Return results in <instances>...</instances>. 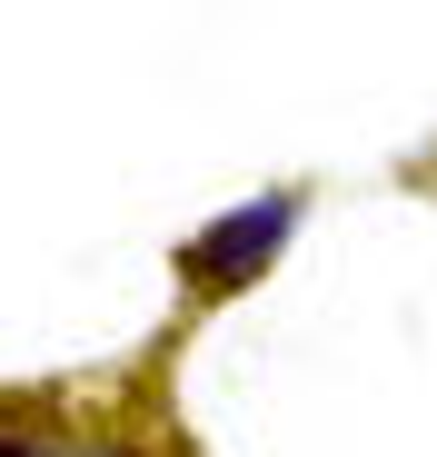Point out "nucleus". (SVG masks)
Returning <instances> with one entry per match:
<instances>
[{
    "label": "nucleus",
    "instance_id": "1",
    "mask_svg": "<svg viewBox=\"0 0 437 457\" xmlns=\"http://www.w3.org/2000/svg\"><path fill=\"white\" fill-rule=\"evenodd\" d=\"M278 239H288V199H259V209H239L229 228H209V239L189 249V269H199V278H249Z\"/></svg>",
    "mask_w": 437,
    "mask_h": 457
},
{
    "label": "nucleus",
    "instance_id": "2",
    "mask_svg": "<svg viewBox=\"0 0 437 457\" xmlns=\"http://www.w3.org/2000/svg\"><path fill=\"white\" fill-rule=\"evenodd\" d=\"M0 457H40V447H0Z\"/></svg>",
    "mask_w": 437,
    "mask_h": 457
}]
</instances>
